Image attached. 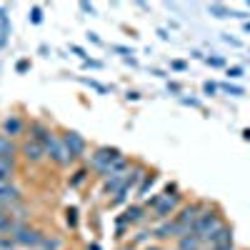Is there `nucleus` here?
<instances>
[{
    "mask_svg": "<svg viewBox=\"0 0 250 250\" xmlns=\"http://www.w3.org/2000/svg\"><path fill=\"white\" fill-rule=\"evenodd\" d=\"M200 238L195 235V233H190V235H183L180 240H178V250H200Z\"/></svg>",
    "mask_w": 250,
    "mask_h": 250,
    "instance_id": "a211bd4d",
    "label": "nucleus"
},
{
    "mask_svg": "<svg viewBox=\"0 0 250 250\" xmlns=\"http://www.w3.org/2000/svg\"><path fill=\"white\" fill-rule=\"evenodd\" d=\"M65 223L70 228H78V210H75V208H68V210H65Z\"/></svg>",
    "mask_w": 250,
    "mask_h": 250,
    "instance_id": "393cba45",
    "label": "nucleus"
},
{
    "mask_svg": "<svg viewBox=\"0 0 250 250\" xmlns=\"http://www.w3.org/2000/svg\"><path fill=\"white\" fill-rule=\"evenodd\" d=\"M28 68H30V60H25V58L15 62V70H18V73H25Z\"/></svg>",
    "mask_w": 250,
    "mask_h": 250,
    "instance_id": "c85d7f7f",
    "label": "nucleus"
},
{
    "mask_svg": "<svg viewBox=\"0 0 250 250\" xmlns=\"http://www.w3.org/2000/svg\"><path fill=\"white\" fill-rule=\"evenodd\" d=\"M203 243L208 245V250H210V248H220V245H230V243H233V228L220 225L218 230H215V233H210Z\"/></svg>",
    "mask_w": 250,
    "mask_h": 250,
    "instance_id": "9b49d317",
    "label": "nucleus"
},
{
    "mask_svg": "<svg viewBox=\"0 0 250 250\" xmlns=\"http://www.w3.org/2000/svg\"><path fill=\"white\" fill-rule=\"evenodd\" d=\"M60 138H62V145H65L68 155L73 158V163H78L83 155H85L88 143H85V138H83L80 133H75V130H62V133H60Z\"/></svg>",
    "mask_w": 250,
    "mask_h": 250,
    "instance_id": "39448f33",
    "label": "nucleus"
},
{
    "mask_svg": "<svg viewBox=\"0 0 250 250\" xmlns=\"http://www.w3.org/2000/svg\"><path fill=\"white\" fill-rule=\"evenodd\" d=\"M243 75V68H228V78H240Z\"/></svg>",
    "mask_w": 250,
    "mask_h": 250,
    "instance_id": "2f4dec72",
    "label": "nucleus"
},
{
    "mask_svg": "<svg viewBox=\"0 0 250 250\" xmlns=\"http://www.w3.org/2000/svg\"><path fill=\"white\" fill-rule=\"evenodd\" d=\"M223 90H225V93H230V95H243V93H245L243 88H238V85H230V83H225V85H223Z\"/></svg>",
    "mask_w": 250,
    "mask_h": 250,
    "instance_id": "bb28decb",
    "label": "nucleus"
},
{
    "mask_svg": "<svg viewBox=\"0 0 250 250\" xmlns=\"http://www.w3.org/2000/svg\"><path fill=\"white\" fill-rule=\"evenodd\" d=\"M185 105H193V108H200V100H193V98H183Z\"/></svg>",
    "mask_w": 250,
    "mask_h": 250,
    "instance_id": "f704fd0d",
    "label": "nucleus"
},
{
    "mask_svg": "<svg viewBox=\"0 0 250 250\" xmlns=\"http://www.w3.org/2000/svg\"><path fill=\"white\" fill-rule=\"evenodd\" d=\"M178 208H180V195H165L163 193V200L158 203V208L153 210V218L155 220H170V215H178Z\"/></svg>",
    "mask_w": 250,
    "mask_h": 250,
    "instance_id": "9d476101",
    "label": "nucleus"
},
{
    "mask_svg": "<svg viewBox=\"0 0 250 250\" xmlns=\"http://www.w3.org/2000/svg\"><path fill=\"white\" fill-rule=\"evenodd\" d=\"M25 130H28V125H25V120L20 118L18 113L5 115V118H3V123H0V133L8 135V138H13V140L23 138V135H25Z\"/></svg>",
    "mask_w": 250,
    "mask_h": 250,
    "instance_id": "6e6552de",
    "label": "nucleus"
},
{
    "mask_svg": "<svg viewBox=\"0 0 250 250\" xmlns=\"http://www.w3.org/2000/svg\"><path fill=\"white\" fill-rule=\"evenodd\" d=\"M113 50H115V53H123L125 58H130V55H133V50H130V48H123V45H113Z\"/></svg>",
    "mask_w": 250,
    "mask_h": 250,
    "instance_id": "c756f323",
    "label": "nucleus"
},
{
    "mask_svg": "<svg viewBox=\"0 0 250 250\" xmlns=\"http://www.w3.org/2000/svg\"><path fill=\"white\" fill-rule=\"evenodd\" d=\"M43 148H45V158L50 160V163H55V165H60V168H65V165H73V158L68 155V150H65V145H62V138L53 130L48 138H45V143H43Z\"/></svg>",
    "mask_w": 250,
    "mask_h": 250,
    "instance_id": "7ed1b4c3",
    "label": "nucleus"
},
{
    "mask_svg": "<svg viewBox=\"0 0 250 250\" xmlns=\"http://www.w3.org/2000/svg\"><path fill=\"white\" fill-rule=\"evenodd\" d=\"M203 90H205L208 95H213V93L218 90V85H215V83H205V85H203Z\"/></svg>",
    "mask_w": 250,
    "mask_h": 250,
    "instance_id": "7c9ffc66",
    "label": "nucleus"
},
{
    "mask_svg": "<svg viewBox=\"0 0 250 250\" xmlns=\"http://www.w3.org/2000/svg\"><path fill=\"white\" fill-rule=\"evenodd\" d=\"M60 248H62V240L55 235H45L43 243H40V250H60Z\"/></svg>",
    "mask_w": 250,
    "mask_h": 250,
    "instance_id": "412c9836",
    "label": "nucleus"
},
{
    "mask_svg": "<svg viewBox=\"0 0 250 250\" xmlns=\"http://www.w3.org/2000/svg\"><path fill=\"white\" fill-rule=\"evenodd\" d=\"M145 178H148V170L143 168V165H135V168H130V175H128V183L133 190H138L140 183H145Z\"/></svg>",
    "mask_w": 250,
    "mask_h": 250,
    "instance_id": "f3484780",
    "label": "nucleus"
},
{
    "mask_svg": "<svg viewBox=\"0 0 250 250\" xmlns=\"http://www.w3.org/2000/svg\"><path fill=\"white\" fill-rule=\"evenodd\" d=\"M20 158H23L25 163H30V165H40V163L45 160L43 143H35V140L25 138L23 143H20Z\"/></svg>",
    "mask_w": 250,
    "mask_h": 250,
    "instance_id": "1a4fd4ad",
    "label": "nucleus"
},
{
    "mask_svg": "<svg viewBox=\"0 0 250 250\" xmlns=\"http://www.w3.org/2000/svg\"><path fill=\"white\" fill-rule=\"evenodd\" d=\"M200 213H203V205H200V203H190V205H183L180 210H178V215H175V223H178V225L183 228V230L193 233V225L198 223Z\"/></svg>",
    "mask_w": 250,
    "mask_h": 250,
    "instance_id": "423d86ee",
    "label": "nucleus"
},
{
    "mask_svg": "<svg viewBox=\"0 0 250 250\" xmlns=\"http://www.w3.org/2000/svg\"><path fill=\"white\" fill-rule=\"evenodd\" d=\"M28 18H30V23H33V25H40V23H43V10H40V5H33Z\"/></svg>",
    "mask_w": 250,
    "mask_h": 250,
    "instance_id": "4be33fe9",
    "label": "nucleus"
},
{
    "mask_svg": "<svg viewBox=\"0 0 250 250\" xmlns=\"http://www.w3.org/2000/svg\"><path fill=\"white\" fill-rule=\"evenodd\" d=\"M243 138H245V140H250V130H243Z\"/></svg>",
    "mask_w": 250,
    "mask_h": 250,
    "instance_id": "49530a36",
    "label": "nucleus"
},
{
    "mask_svg": "<svg viewBox=\"0 0 250 250\" xmlns=\"http://www.w3.org/2000/svg\"><path fill=\"white\" fill-rule=\"evenodd\" d=\"M208 62H210L213 68H223V58H208Z\"/></svg>",
    "mask_w": 250,
    "mask_h": 250,
    "instance_id": "72a5a7b5",
    "label": "nucleus"
},
{
    "mask_svg": "<svg viewBox=\"0 0 250 250\" xmlns=\"http://www.w3.org/2000/svg\"><path fill=\"white\" fill-rule=\"evenodd\" d=\"M220 225H225V223H223V218H220V213L215 210V208H203L198 223L193 225V233H195L200 240H205L210 233H215Z\"/></svg>",
    "mask_w": 250,
    "mask_h": 250,
    "instance_id": "20e7f679",
    "label": "nucleus"
},
{
    "mask_svg": "<svg viewBox=\"0 0 250 250\" xmlns=\"http://www.w3.org/2000/svg\"><path fill=\"white\" fill-rule=\"evenodd\" d=\"M18 175V160H8V158H0V178H5V180H15Z\"/></svg>",
    "mask_w": 250,
    "mask_h": 250,
    "instance_id": "dca6fc26",
    "label": "nucleus"
},
{
    "mask_svg": "<svg viewBox=\"0 0 250 250\" xmlns=\"http://www.w3.org/2000/svg\"><path fill=\"white\" fill-rule=\"evenodd\" d=\"M208 10H210V13H215L218 18H228V15H233L230 10H228V8H223V5H208Z\"/></svg>",
    "mask_w": 250,
    "mask_h": 250,
    "instance_id": "a878e982",
    "label": "nucleus"
},
{
    "mask_svg": "<svg viewBox=\"0 0 250 250\" xmlns=\"http://www.w3.org/2000/svg\"><path fill=\"white\" fill-rule=\"evenodd\" d=\"M18 155H20V143L0 133V158H8V160H18Z\"/></svg>",
    "mask_w": 250,
    "mask_h": 250,
    "instance_id": "f8f14e48",
    "label": "nucleus"
},
{
    "mask_svg": "<svg viewBox=\"0 0 250 250\" xmlns=\"http://www.w3.org/2000/svg\"><path fill=\"white\" fill-rule=\"evenodd\" d=\"M120 250H135L133 245H125V248H120Z\"/></svg>",
    "mask_w": 250,
    "mask_h": 250,
    "instance_id": "de8ad7c7",
    "label": "nucleus"
},
{
    "mask_svg": "<svg viewBox=\"0 0 250 250\" xmlns=\"http://www.w3.org/2000/svg\"><path fill=\"white\" fill-rule=\"evenodd\" d=\"M88 250H100V245H98V243H93V245H88Z\"/></svg>",
    "mask_w": 250,
    "mask_h": 250,
    "instance_id": "a18cd8bd",
    "label": "nucleus"
},
{
    "mask_svg": "<svg viewBox=\"0 0 250 250\" xmlns=\"http://www.w3.org/2000/svg\"><path fill=\"white\" fill-rule=\"evenodd\" d=\"M183 235H190L188 230H183V228L175 223V218L173 220H160V225H155L153 228V238L155 240H180Z\"/></svg>",
    "mask_w": 250,
    "mask_h": 250,
    "instance_id": "0eeeda50",
    "label": "nucleus"
},
{
    "mask_svg": "<svg viewBox=\"0 0 250 250\" xmlns=\"http://www.w3.org/2000/svg\"><path fill=\"white\" fill-rule=\"evenodd\" d=\"M88 175H90V168H88V165H83V168H78V170L73 173V178L68 180V183H70V188H80L83 183L88 180Z\"/></svg>",
    "mask_w": 250,
    "mask_h": 250,
    "instance_id": "aec40b11",
    "label": "nucleus"
},
{
    "mask_svg": "<svg viewBox=\"0 0 250 250\" xmlns=\"http://www.w3.org/2000/svg\"><path fill=\"white\" fill-rule=\"evenodd\" d=\"M243 28H245V33H250V23H245V25H243Z\"/></svg>",
    "mask_w": 250,
    "mask_h": 250,
    "instance_id": "09e8293b",
    "label": "nucleus"
},
{
    "mask_svg": "<svg viewBox=\"0 0 250 250\" xmlns=\"http://www.w3.org/2000/svg\"><path fill=\"white\" fill-rule=\"evenodd\" d=\"M8 185H10V180H5V178H0V193H3V190H5Z\"/></svg>",
    "mask_w": 250,
    "mask_h": 250,
    "instance_id": "ea45409f",
    "label": "nucleus"
},
{
    "mask_svg": "<svg viewBox=\"0 0 250 250\" xmlns=\"http://www.w3.org/2000/svg\"><path fill=\"white\" fill-rule=\"evenodd\" d=\"M210 250H235V248H233V243H230V245H220V248H210Z\"/></svg>",
    "mask_w": 250,
    "mask_h": 250,
    "instance_id": "79ce46f5",
    "label": "nucleus"
},
{
    "mask_svg": "<svg viewBox=\"0 0 250 250\" xmlns=\"http://www.w3.org/2000/svg\"><path fill=\"white\" fill-rule=\"evenodd\" d=\"M143 250H163L160 245H148V248H143Z\"/></svg>",
    "mask_w": 250,
    "mask_h": 250,
    "instance_id": "c03bdc74",
    "label": "nucleus"
},
{
    "mask_svg": "<svg viewBox=\"0 0 250 250\" xmlns=\"http://www.w3.org/2000/svg\"><path fill=\"white\" fill-rule=\"evenodd\" d=\"M128 175L130 173H123V175H110V178H105V185H103V193L105 195H118V190L128 183Z\"/></svg>",
    "mask_w": 250,
    "mask_h": 250,
    "instance_id": "2eb2a0df",
    "label": "nucleus"
},
{
    "mask_svg": "<svg viewBox=\"0 0 250 250\" xmlns=\"http://www.w3.org/2000/svg\"><path fill=\"white\" fill-rule=\"evenodd\" d=\"M128 100H140V93H135V90H128Z\"/></svg>",
    "mask_w": 250,
    "mask_h": 250,
    "instance_id": "58836bf2",
    "label": "nucleus"
},
{
    "mask_svg": "<svg viewBox=\"0 0 250 250\" xmlns=\"http://www.w3.org/2000/svg\"><path fill=\"white\" fill-rule=\"evenodd\" d=\"M18 243L10 238V235H0V250H15Z\"/></svg>",
    "mask_w": 250,
    "mask_h": 250,
    "instance_id": "b1692460",
    "label": "nucleus"
},
{
    "mask_svg": "<svg viewBox=\"0 0 250 250\" xmlns=\"http://www.w3.org/2000/svg\"><path fill=\"white\" fill-rule=\"evenodd\" d=\"M70 50H73V53H75V55H80V58H83V60H85V50H83V48H80V45H70Z\"/></svg>",
    "mask_w": 250,
    "mask_h": 250,
    "instance_id": "e433bc0d",
    "label": "nucleus"
},
{
    "mask_svg": "<svg viewBox=\"0 0 250 250\" xmlns=\"http://www.w3.org/2000/svg\"><path fill=\"white\" fill-rule=\"evenodd\" d=\"M168 90H170V93H180V85H178V83H170Z\"/></svg>",
    "mask_w": 250,
    "mask_h": 250,
    "instance_id": "a19ab883",
    "label": "nucleus"
},
{
    "mask_svg": "<svg viewBox=\"0 0 250 250\" xmlns=\"http://www.w3.org/2000/svg\"><path fill=\"white\" fill-rule=\"evenodd\" d=\"M28 133H30V135H25V138H30V140H35V143H45V138H48L53 130H50V125H48V123H43V120H33V123L28 125Z\"/></svg>",
    "mask_w": 250,
    "mask_h": 250,
    "instance_id": "ddd939ff",
    "label": "nucleus"
},
{
    "mask_svg": "<svg viewBox=\"0 0 250 250\" xmlns=\"http://www.w3.org/2000/svg\"><path fill=\"white\" fill-rule=\"evenodd\" d=\"M15 218L10 215V213H5V210H0V235H10L13 233V228H15Z\"/></svg>",
    "mask_w": 250,
    "mask_h": 250,
    "instance_id": "6ab92c4d",
    "label": "nucleus"
},
{
    "mask_svg": "<svg viewBox=\"0 0 250 250\" xmlns=\"http://www.w3.org/2000/svg\"><path fill=\"white\" fill-rule=\"evenodd\" d=\"M150 235H153V233H145V230H143V233H138V235L133 238V243H130V245L135 248V245H140V243H145V240H148Z\"/></svg>",
    "mask_w": 250,
    "mask_h": 250,
    "instance_id": "cd10ccee",
    "label": "nucleus"
},
{
    "mask_svg": "<svg viewBox=\"0 0 250 250\" xmlns=\"http://www.w3.org/2000/svg\"><path fill=\"white\" fill-rule=\"evenodd\" d=\"M80 10H83V13H90V15L95 13V8H93L90 3H80Z\"/></svg>",
    "mask_w": 250,
    "mask_h": 250,
    "instance_id": "c9c22d12",
    "label": "nucleus"
},
{
    "mask_svg": "<svg viewBox=\"0 0 250 250\" xmlns=\"http://www.w3.org/2000/svg\"><path fill=\"white\" fill-rule=\"evenodd\" d=\"M83 65H85V68H100L103 62H98V60H88V58H85V60H83Z\"/></svg>",
    "mask_w": 250,
    "mask_h": 250,
    "instance_id": "473e14b6",
    "label": "nucleus"
},
{
    "mask_svg": "<svg viewBox=\"0 0 250 250\" xmlns=\"http://www.w3.org/2000/svg\"><path fill=\"white\" fill-rule=\"evenodd\" d=\"M0 35H3V30H0Z\"/></svg>",
    "mask_w": 250,
    "mask_h": 250,
    "instance_id": "8fccbe9b",
    "label": "nucleus"
},
{
    "mask_svg": "<svg viewBox=\"0 0 250 250\" xmlns=\"http://www.w3.org/2000/svg\"><path fill=\"white\" fill-rule=\"evenodd\" d=\"M155 180H158V175H148V178H145V183L138 188V195L143 198L145 193H148V188H153V185H155Z\"/></svg>",
    "mask_w": 250,
    "mask_h": 250,
    "instance_id": "5701e85b",
    "label": "nucleus"
},
{
    "mask_svg": "<svg viewBox=\"0 0 250 250\" xmlns=\"http://www.w3.org/2000/svg\"><path fill=\"white\" fill-rule=\"evenodd\" d=\"M120 158H123V153H120L118 148L100 145V148L93 150V155H90V160H88V168H90L93 173H98V178H103V175H105V170L110 168L115 160H120Z\"/></svg>",
    "mask_w": 250,
    "mask_h": 250,
    "instance_id": "f03ea898",
    "label": "nucleus"
},
{
    "mask_svg": "<svg viewBox=\"0 0 250 250\" xmlns=\"http://www.w3.org/2000/svg\"><path fill=\"white\" fill-rule=\"evenodd\" d=\"M145 205H128L125 208V213H123V218H118V223H123V225H135V223H140L143 218H145Z\"/></svg>",
    "mask_w": 250,
    "mask_h": 250,
    "instance_id": "4468645a",
    "label": "nucleus"
},
{
    "mask_svg": "<svg viewBox=\"0 0 250 250\" xmlns=\"http://www.w3.org/2000/svg\"><path fill=\"white\" fill-rule=\"evenodd\" d=\"M10 238H13L20 248H40V243H43L45 233L40 230V228L25 223V220H18L15 228H13V233H10Z\"/></svg>",
    "mask_w": 250,
    "mask_h": 250,
    "instance_id": "f257e3e1",
    "label": "nucleus"
},
{
    "mask_svg": "<svg viewBox=\"0 0 250 250\" xmlns=\"http://www.w3.org/2000/svg\"><path fill=\"white\" fill-rule=\"evenodd\" d=\"M173 68L175 70H185V62L183 60H173Z\"/></svg>",
    "mask_w": 250,
    "mask_h": 250,
    "instance_id": "4c0bfd02",
    "label": "nucleus"
},
{
    "mask_svg": "<svg viewBox=\"0 0 250 250\" xmlns=\"http://www.w3.org/2000/svg\"><path fill=\"white\" fill-rule=\"evenodd\" d=\"M88 40H90V43H100V38H98L95 33H90V35H88Z\"/></svg>",
    "mask_w": 250,
    "mask_h": 250,
    "instance_id": "37998d69",
    "label": "nucleus"
}]
</instances>
